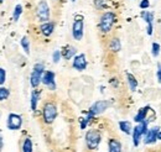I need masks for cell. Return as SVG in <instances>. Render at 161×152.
<instances>
[{"label":"cell","instance_id":"6da1fadb","mask_svg":"<svg viewBox=\"0 0 161 152\" xmlns=\"http://www.w3.org/2000/svg\"><path fill=\"white\" fill-rule=\"evenodd\" d=\"M117 21V15L112 11H107L101 16L99 20V30L102 34H108L112 31L114 24Z\"/></svg>","mask_w":161,"mask_h":152},{"label":"cell","instance_id":"7a4b0ae2","mask_svg":"<svg viewBox=\"0 0 161 152\" xmlns=\"http://www.w3.org/2000/svg\"><path fill=\"white\" fill-rule=\"evenodd\" d=\"M57 117V105L53 101H47L45 103L43 108H42V119L43 122L50 125L55 121V119Z\"/></svg>","mask_w":161,"mask_h":152},{"label":"cell","instance_id":"3957f363","mask_svg":"<svg viewBox=\"0 0 161 152\" xmlns=\"http://www.w3.org/2000/svg\"><path fill=\"white\" fill-rule=\"evenodd\" d=\"M101 140L102 135L98 130H89L86 133V145H87L88 150H91V151H94L98 149Z\"/></svg>","mask_w":161,"mask_h":152},{"label":"cell","instance_id":"277c9868","mask_svg":"<svg viewBox=\"0 0 161 152\" xmlns=\"http://www.w3.org/2000/svg\"><path fill=\"white\" fill-rule=\"evenodd\" d=\"M147 125H149V120H144V121H141L139 122L135 128H133V144H134V146H139V144H140V138L142 136H145V133H147Z\"/></svg>","mask_w":161,"mask_h":152},{"label":"cell","instance_id":"5b68a950","mask_svg":"<svg viewBox=\"0 0 161 152\" xmlns=\"http://www.w3.org/2000/svg\"><path fill=\"white\" fill-rule=\"evenodd\" d=\"M45 72V66L43 63H36L32 68L31 76H30V84L32 88H37L41 83V78Z\"/></svg>","mask_w":161,"mask_h":152},{"label":"cell","instance_id":"8992f818","mask_svg":"<svg viewBox=\"0 0 161 152\" xmlns=\"http://www.w3.org/2000/svg\"><path fill=\"white\" fill-rule=\"evenodd\" d=\"M36 16L40 22H47L50 20V8L46 0H41L36 8Z\"/></svg>","mask_w":161,"mask_h":152},{"label":"cell","instance_id":"52a82bcc","mask_svg":"<svg viewBox=\"0 0 161 152\" xmlns=\"http://www.w3.org/2000/svg\"><path fill=\"white\" fill-rule=\"evenodd\" d=\"M22 125V117L19 114H10L8 116L6 126L9 130H19Z\"/></svg>","mask_w":161,"mask_h":152},{"label":"cell","instance_id":"ba28073f","mask_svg":"<svg viewBox=\"0 0 161 152\" xmlns=\"http://www.w3.org/2000/svg\"><path fill=\"white\" fill-rule=\"evenodd\" d=\"M109 105H110V103L108 101V100H98V101H96L92 106H91V109L88 110V111H91L92 114L94 115H99L102 113H104L108 108H109Z\"/></svg>","mask_w":161,"mask_h":152},{"label":"cell","instance_id":"9c48e42d","mask_svg":"<svg viewBox=\"0 0 161 152\" xmlns=\"http://www.w3.org/2000/svg\"><path fill=\"white\" fill-rule=\"evenodd\" d=\"M41 83H43L48 89L55 90L56 89V82H55V73L51 71H45L42 78H41Z\"/></svg>","mask_w":161,"mask_h":152},{"label":"cell","instance_id":"30bf717a","mask_svg":"<svg viewBox=\"0 0 161 152\" xmlns=\"http://www.w3.org/2000/svg\"><path fill=\"white\" fill-rule=\"evenodd\" d=\"M83 29H84V24H83V20L77 19L75 20L73 22V26H72V36L75 40L80 41L83 37Z\"/></svg>","mask_w":161,"mask_h":152},{"label":"cell","instance_id":"8fae6325","mask_svg":"<svg viewBox=\"0 0 161 152\" xmlns=\"http://www.w3.org/2000/svg\"><path fill=\"white\" fill-rule=\"evenodd\" d=\"M72 66L77 71H84L87 68V58H86V55L84 53H80V55L75 56Z\"/></svg>","mask_w":161,"mask_h":152},{"label":"cell","instance_id":"7c38bea8","mask_svg":"<svg viewBox=\"0 0 161 152\" xmlns=\"http://www.w3.org/2000/svg\"><path fill=\"white\" fill-rule=\"evenodd\" d=\"M160 131V128L159 126H155L150 130H147V133H145V140L144 142L146 145H150V144H154L156 140H158V133Z\"/></svg>","mask_w":161,"mask_h":152},{"label":"cell","instance_id":"4fadbf2b","mask_svg":"<svg viewBox=\"0 0 161 152\" xmlns=\"http://www.w3.org/2000/svg\"><path fill=\"white\" fill-rule=\"evenodd\" d=\"M53 30H55V24L51 22V21H47V22H42V25L40 26V31L41 34L46 37L51 36L53 34Z\"/></svg>","mask_w":161,"mask_h":152},{"label":"cell","instance_id":"5bb4252c","mask_svg":"<svg viewBox=\"0 0 161 152\" xmlns=\"http://www.w3.org/2000/svg\"><path fill=\"white\" fill-rule=\"evenodd\" d=\"M76 53H77L76 47H73V46H67V47H64L63 51L61 52V56H63L64 59H71L72 57L76 56Z\"/></svg>","mask_w":161,"mask_h":152},{"label":"cell","instance_id":"9a60e30c","mask_svg":"<svg viewBox=\"0 0 161 152\" xmlns=\"http://www.w3.org/2000/svg\"><path fill=\"white\" fill-rule=\"evenodd\" d=\"M108 147L109 152H121V144L117 138H110L108 141Z\"/></svg>","mask_w":161,"mask_h":152},{"label":"cell","instance_id":"2e32d148","mask_svg":"<svg viewBox=\"0 0 161 152\" xmlns=\"http://www.w3.org/2000/svg\"><path fill=\"white\" fill-rule=\"evenodd\" d=\"M149 110H150V106H145V108L140 109V110L138 111V114L134 116V121L139 124L141 121L146 120V115H147V111H149Z\"/></svg>","mask_w":161,"mask_h":152},{"label":"cell","instance_id":"e0dca14e","mask_svg":"<svg viewBox=\"0 0 161 152\" xmlns=\"http://www.w3.org/2000/svg\"><path fill=\"white\" fill-rule=\"evenodd\" d=\"M109 50L112 51V52H114V53H117V52H119L121 50V43H120V40L118 37H113L110 40V42H109Z\"/></svg>","mask_w":161,"mask_h":152},{"label":"cell","instance_id":"ac0fdd59","mask_svg":"<svg viewBox=\"0 0 161 152\" xmlns=\"http://www.w3.org/2000/svg\"><path fill=\"white\" fill-rule=\"evenodd\" d=\"M126 80H128V83H129L130 90H131V92H135L136 88H138V79L133 76L131 73H128V74H126Z\"/></svg>","mask_w":161,"mask_h":152},{"label":"cell","instance_id":"d6986e66","mask_svg":"<svg viewBox=\"0 0 161 152\" xmlns=\"http://www.w3.org/2000/svg\"><path fill=\"white\" fill-rule=\"evenodd\" d=\"M119 129H120L124 133L130 135V133H131V131H133L131 122H130V121H120V122H119Z\"/></svg>","mask_w":161,"mask_h":152},{"label":"cell","instance_id":"ffe728a7","mask_svg":"<svg viewBox=\"0 0 161 152\" xmlns=\"http://www.w3.org/2000/svg\"><path fill=\"white\" fill-rule=\"evenodd\" d=\"M39 99H40V92L39 90H34L31 93V109L35 111L36 108H37V103H39Z\"/></svg>","mask_w":161,"mask_h":152},{"label":"cell","instance_id":"44dd1931","mask_svg":"<svg viewBox=\"0 0 161 152\" xmlns=\"http://www.w3.org/2000/svg\"><path fill=\"white\" fill-rule=\"evenodd\" d=\"M32 151H34L32 141L30 140V137H25V140L22 142V152H32Z\"/></svg>","mask_w":161,"mask_h":152},{"label":"cell","instance_id":"7402d4cb","mask_svg":"<svg viewBox=\"0 0 161 152\" xmlns=\"http://www.w3.org/2000/svg\"><path fill=\"white\" fill-rule=\"evenodd\" d=\"M21 47H22V50L25 51L26 55H30V41L25 36L21 38Z\"/></svg>","mask_w":161,"mask_h":152},{"label":"cell","instance_id":"603a6c76","mask_svg":"<svg viewBox=\"0 0 161 152\" xmlns=\"http://www.w3.org/2000/svg\"><path fill=\"white\" fill-rule=\"evenodd\" d=\"M142 19L146 21V24H153V20H154V14L150 13V11H142L141 14Z\"/></svg>","mask_w":161,"mask_h":152},{"label":"cell","instance_id":"cb8c5ba5","mask_svg":"<svg viewBox=\"0 0 161 152\" xmlns=\"http://www.w3.org/2000/svg\"><path fill=\"white\" fill-rule=\"evenodd\" d=\"M9 95H10V92H9L8 88H5V87H0V101L6 100V99L9 98Z\"/></svg>","mask_w":161,"mask_h":152},{"label":"cell","instance_id":"d4e9b609","mask_svg":"<svg viewBox=\"0 0 161 152\" xmlns=\"http://www.w3.org/2000/svg\"><path fill=\"white\" fill-rule=\"evenodd\" d=\"M21 13H22V6L19 4V5H16L15 9H14V14H13V19H14V21H18V20H19Z\"/></svg>","mask_w":161,"mask_h":152},{"label":"cell","instance_id":"484cf974","mask_svg":"<svg viewBox=\"0 0 161 152\" xmlns=\"http://www.w3.org/2000/svg\"><path fill=\"white\" fill-rule=\"evenodd\" d=\"M151 53H153V56L154 57H158L159 56V53H160V45L158 43V42H154L153 43V46H151Z\"/></svg>","mask_w":161,"mask_h":152},{"label":"cell","instance_id":"4316f807","mask_svg":"<svg viewBox=\"0 0 161 152\" xmlns=\"http://www.w3.org/2000/svg\"><path fill=\"white\" fill-rule=\"evenodd\" d=\"M6 80V72L4 68H0V85H3Z\"/></svg>","mask_w":161,"mask_h":152},{"label":"cell","instance_id":"83f0119b","mask_svg":"<svg viewBox=\"0 0 161 152\" xmlns=\"http://www.w3.org/2000/svg\"><path fill=\"white\" fill-rule=\"evenodd\" d=\"M107 4V0H94V5L97 9H103Z\"/></svg>","mask_w":161,"mask_h":152},{"label":"cell","instance_id":"f1b7e54d","mask_svg":"<svg viewBox=\"0 0 161 152\" xmlns=\"http://www.w3.org/2000/svg\"><path fill=\"white\" fill-rule=\"evenodd\" d=\"M52 59H53V63H58L61 59V51H55L52 55Z\"/></svg>","mask_w":161,"mask_h":152},{"label":"cell","instance_id":"f546056e","mask_svg":"<svg viewBox=\"0 0 161 152\" xmlns=\"http://www.w3.org/2000/svg\"><path fill=\"white\" fill-rule=\"evenodd\" d=\"M149 6H150V1H149V0H141L140 1L141 9H147Z\"/></svg>","mask_w":161,"mask_h":152},{"label":"cell","instance_id":"4dcf8cb0","mask_svg":"<svg viewBox=\"0 0 161 152\" xmlns=\"http://www.w3.org/2000/svg\"><path fill=\"white\" fill-rule=\"evenodd\" d=\"M156 77L159 83H161V64H158V72H156Z\"/></svg>","mask_w":161,"mask_h":152},{"label":"cell","instance_id":"1f68e13d","mask_svg":"<svg viewBox=\"0 0 161 152\" xmlns=\"http://www.w3.org/2000/svg\"><path fill=\"white\" fill-rule=\"evenodd\" d=\"M3 146H4V142H3V137L0 136V152L3 150Z\"/></svg>","mask_w":161,"mask_h":152},{"label":"cell","instance_id":"d6a6232c","mask_svg":"<svg viewBox=\"0 0 161 152\" xmlns=\"http://www.w3.org/2000/svg\"><path fill=\"white\" fill-rule=\"evenodd\" d=\"M158 138H159V140H161V131H159V133H158Z\"/></svg>","mask_w":161,"mask_h":152},{"label":"cell","instance_id":"836d02e7","mask_svg":"<svg viewBox=\"0 0 161 152\" xmlns=\"http://www.w3.org/2000/svg\"><path fill=\"white\" fill-rule=\"evenodd\" d=\"M3 1H4V0H0V3H3Z\"/></svg>","mask_w":161,"mask_h":152},{"label":"cell","instance_id":"e575fe53","mask_svg":"<svg viewBox=\"0 0 161 152\" xmlns=\"http://www.w3.org/2000/svg\"><path fill=\"white\" fill-rule=\"evenodd\" d=\"M72 1H76V0H72Z\"/></svg>","mask_w":161,"mask_h":152}]
</instances>
